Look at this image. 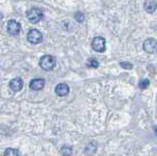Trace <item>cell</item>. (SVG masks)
Instances as JSON below:
<instances>
[{
	"label": "cell",
	"instance_id": "5bb4252c",
	"mask_svg": "<svg viewBox=\"0 0 157 156\" xmlns=\"http://www.w3.org/2000/svg\"><path fill=\"white\" fill-rule=\"evenodd\" d=\"M86 64L90 68H93V69H96V68H98V66H99V63H98V61L94 59V58H90V59L87 60Z\"/></svg>",
	"mask_w": 157,
	"mask_h": 156
},
{
	"label": "cell",
	"instance_id": "ac0fdd59",
	"mask_svg": "<svg viewBox=\"0 0 157 156\" xmlns=\"http://www.w3.org/2000/svg\"><path fill=\"white\" fill-rule=\"evenodd\" d=\"M2 18H3V15H2V14H1V13H0V21H1V20H2Z\"/></svg>",
	"mask_w": 157,
	"mask_h": 156
},
{
	"label": "cell",
	"instance_id": "9c48e42d",
	"mask_svg": "<svg viewBox=\"0 0 157 156\" xmlns=\"http://www.w3.org/2000/svg\"><path fill=\"white\" fill-rule=\"evenodd\" d=\"M69 91H70V89L66 84H59L55 87V92L58 96H66Z\"/></svg>",
	"mask_w": 157,
	"mask_h": 156
},
{
	"label": "cell",
	"instance_id": "7a4b0ae2",
	"mask_svg": "<svg viewBox=\"0 0 157 156\" xmlns=\"http://www.w3.org/2000/svg\"><path fill=\"white\" fill-rule=\"evenodd\" d=\"M42 16H43L42 10H40L39 8H33L31 10H29L27 13V17L29 19V21L33 24H37L42 19Z\"/></svg>",
	"mask_w": 157,
	"mask_h": 156
},
{
	"label": "cell",
	"instance_id": "7c38bea8",
	"mask_svg": "<svg viewBox=\"0 0 157 156\" xmlns=\"http://www.w3.org/2000/svg\"><path fill=\"white\" fill-rule=\"evenodd\" d=\"M3 156H21L19 153V151L17 149H14V148H7L6 150L4 151V154Z\"/></svg>",
	"mask_w": 157,
	"mask_h": 156
},
{
	"label": "cell",
	"instance_id": "5b68a950",
	"mask_svg": "<svg viewBox=\"0 0 157 156\" xmlns=\"http://www.w3.org/2000/svg\"><path fill=\"white\" fill-rule=\"evenodd\" d=\"M7 32L11 36H17L21 32V25L15 20H10L7 24Z\"/></svg>",
	"mask_w": 157,
	"mask_h": 156
},
{
	"label": "cell",
	"instance_id": "8992f818",
	"mask_svg": "<svg viewBox=\"0 0 157 156\" xmlns=\"http://www.w3.org/2000/svg\"><path fill=\"white\" fill-rule=\"evenodd\" d=\"M157 42L154 38H148L144 42V49L147 53H155L156 52Z\"/></svg>",
	"mask_w": 157,
	"mask_h": 156
},
{
	"label": "cell",
	"instance_id": "3957f363",
	"mask_svg": "<svg viewBox=\"0 0 157 156\" xmlns=\"http://www.w3.org/2000/svg\"><path fill=\"white\" fill-rule=\"evenodd\" d=\"M92 49L96 52H104L106 49V40L101 36H96L92 40L91 42Z\"/></svg>",
	"mask_w": 157,
	"mask_h": 156
},
{
	"label": "cell",
	"instance_id": "ba28073f",
	"mask_svg": "<svg viewBox=\"0 0 157 156\" xmlns=\"http://www.w3.org/2000/svg\"><path fill=\"white\" fill-rule=\"evenodd\" d=\"M45 85V81L43 79H34L29 82V87L33 90H40L44 87Z\"/></svg>",
	"mask_w": 157,
	"mask_h": 156
},
{
	"label": "cell",
	"instance_id": "9a60e30c",
	"mask_svg": "<svg viewBox=\"0 0 157 156\" xmlns=\"http://www.w3.org/2000/svg\"><path fill=\"white\" fill-rule=\"evenodd\" d=\"M149 82H149V80H147V79L140 81V85H139L140 89H146V87L149 86Z\"/></svg>",
	"mask_w": 157,
	"mask_h": 156
},
{
	"label": "cell",
	"instance_id": "6da1fadb",
	"mask_svg": "<svg viewBox=\"0 0 157 156\" xmlns=\"http://www.w3.org/2000/svg\"><path fill=\"white\" fill-rule=\"evenodd\" d=\"M56 65L55 58L51 55H43L39 60V66L44 71H51Z\"/></svg>",
	"mask_w": 157,
	"mask_h": 156
},
{
	"label": "cell",
	"instance_id": "2e32d148",
	"mask_svg": "<svg viewBox=\"0 0 157 156\" xmlns=\"http://www.w3.org/2000/svg\"><path fill=\"white\" fill-rule=\"evenodd\" d=\"M75 19L78 22L82 23L83 20H85V15H83V13H82V12H77L75 15Z\"/></svg>",
	"mask_w": 157,
	"mask_h": 156
},
{
	"label": "cell",
	"instance_id": "277c9868",
	"mask_svg": "<svg viewBox=\"0 0 157 156\" xmlns=\"http://www.w3.org/2000/svg\"><path fill=\"white\" fill-rule=\"evenodd\" d=\"M28 40L29 42L33 43V44H37V43L41 42L42 40V35L40 33V32L37 30H31L28 32Z\"/></svg>",
	"mask_w": 157,
	"mask_h": 156
},
{
	"label": "cell",
	"instance_id": "8fae6325",
	"mask_svg": "<svg viewBox=\"0 0 157 156\" xmlns=\"http://www.w3.org/2000/svg\"><path fill=\"white\" fill-rule=\"evenodd\" d=\"M60 151H61V154L63 156H72V153H73V149H72L71 146H69V145L62 146Z\"/></svg>",
	"mask_w": 157,
	"mask_h": 156
},
{
	"label": "cell",
	"instance_id": "4fadbf2b",
	"mask_svg": "<svg viewBox=\"0 0 157 156\" xmlns=\"http://www.w3.org/2000/svg\"><path fill=\"white\" fill-rule=\"evenodd\" d=\"M96 151V144L94 143H90L86 147V154H93Z\"/></svg>",
	"mask_w": 157,
	"mask_h": 156
},
{
	"label": "cell",
	"instance_id": "e0dca14e",
	"mask_svg": "<svg viewBox=\"0 0 157 156\" xmlns=\"http://www.w3.org/2000/svg\"><path fill=\"white\" fill-rule=\"evenodd\" d=\"M120 65L124 68V69H132V65L131 64V63H126V62H122L120 63Z\"/></svg>",
	"mask_w": 157,
	"mask_h": 156
},
{
	"label": "cell",
	"instance_id": "30bf717a",
	"mask_svg": "<svg viewBox=\"0 0 157 156\" xmlns=\"http://www.w3.org/2000/svg\"><path fill=\"white\" fill-rule=\"evenodd\" d=\"M144 9H145L146 12L153 13L156 10L155 0H145V1H144Z\"/></svg>",
	"mask_w": 157,
	"mask_h": 156
},
{
	"label": "cell",
	"instance_id": "52a82bcc",
	"mask_svg": "<svg viewBox=\"0 0 157 156\" xmlns=\"http://www.w3.org/2000/svg\"><path fill=\"white\" fill-rule=\"evenodd\" d=\"M9 86L13 91L17 92L20 91L24 86V82L21 78H15V79L11 80L9 82Z\"/></svg>",
	"mask_w": 157,
	"mask_h": 156
}]
</instances>
